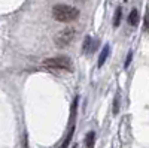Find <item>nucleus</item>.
Instances as JSON below:
<instances>
[{
  "mask_svg": "<svg viewBox=\"0 0 149 148\" xmlns=\"http://www.w3.org/2000/svg\"><path fill=\"white\" fill-rule=\"evenodd\" d=\"M79 17V9L73 8L69 5H55L52 8V18L60 22H72L78 20Z\"/></svg>",
  "mask_w": 149,
  "mask_h": 148,
  "instance_id": "f257e3e1",
  "label": "nucleus"
},
{
  "mask_svg": "<svg viewBox=\"0 0 149 148\" xmlns=\"http://www.w3.org/2000/svg\"><path fill=\"white\" fill-rule=\"evenodd\" d=\"M74 38H76V30L72 29V27H66V29L60 30V32L55 34L54 43H55L57 48L64 49V48H67V46L74 41Z\"/></svg>",
  "mask_w": 149,
  "mask_h": 148,
  "instance_id": "f03ea898",
  "label": "nucleus"
},
{
  "mask_svg": "<svg viewBox=\"0 0 149 148\" xmlns=\"http://www.w3.org/2000/svg\"><path fill=\"white\" fill-rule=\"evenodd\" d=\"M43 66L49 69H58V70H72V60L66 55H58V57H51L43 60Z\"/></svg>",
  "mask_w": 149,
  "mask_h": 148,
  "instance_id": "7ed1b4c3",
  "label": "nucleus"
},
{
  "mask_svg": "<svg viewBox=\"0 0 149 148\" xmlns=\"http://www.w3.org/2000/svg\"><path fill=\"white\" fill-rule=\"evenodd\" d=\"M97 39H93L91 36H86V38L84 39V43H82V53L84 54H91L94 49L97 48Z\"/></svg>",
  "mask_w": 149,
  "mask_h": 148,
  "instance_id": "20e7f679",
  "label": "nucleus"
},
{
  "mask_svg": "<svg viewBox=\"0 0 149 148\" xmlns=\"http://www.w3.org/2000/svg\"><path fill=\"white\" fill-rule=\"evenodd\" d=\"M128 24L131 27H137L139 26V21H140V17H139V11L137 9H133L130 12V15H128Z\"/></svg>",
  "mask_w": 149,
  "mask_h": 148,
  "instance_id": "39448f33",
  "label": "nucleus"
},
{
  "mask_svg": "<svg viewBox=\"0 0 149 148\" xmlns=\"http://www.w3.org/2000/svg\"><path fill=\"white\" fill-rule=\"evenodd\" d=\"M109 51H110L109 45H104L103 49H102V53H100V57H98V61H97V66H98V67H102V66L104 65V61H106V58H107V55H109Z\"/></svg>",
  "mask_w": 149,
  "mask_h": 148,
  "instance_id": "423d86ee",
  "label": "nucleus"
},
{
  "mask_svg": "<svg viewBox=\"0 0 149 148\" xmlns=\"http://www.w3.org/2000/svg\"><path fill=\"white\" fill-rule=\"evenodd\" d=\"M94 144H95V132H88L85 136V147L94 148Z\"/></svg>",
  "mask_w": 149,
  "mask_h": 148,
  "instance_id": "0eeeda50",
  "label": "nucleus"
},
{
  "mask_svg": "<svg viewBox=\"0 0 149 148\" xmlns=\"http://www.w3.org/2000/svg\"><path fill=\"white\" fill-rule=\"evenodd\" d=\"M119 105H121V94L116 93L115 94V99H113V115H118L119 114Z\"/></svg>",
  "mask_w": 149,
  "mask_h": 148,
  "instance_id": "6e6552de",
  "label": "nucleus"
},
{
  "mask_svg": "<svg viewBox=\"0 0 149 148\" xmlns=\"http://www.w3.org/2000/svg\"><path fill=\"white\" fill-rule=\"evenodd\" d=\"M121 15H122V9H121V8H116L115 15H113V27H118V26H119V22H121Z\"/></svg>",
  "mask_w": 149,
  "mask_h": 148,
  "instance_id": "1a4fd4ad",
  "label": "nucleus"
},
{
  "mask_svg": "<svg viewBox=\"0 0 149 148\" xmlns=\"http://www.w3.org/2000/svg\"><path fill=\"white\" fill-rule=\"evenodd\" d=\"M73 130H74V126H72V129H70L69 135L66 136V139H64L63 145H61V148H67V147H69V144H70V139H72V135H73Z\"/></svg>",
  "mask_w": 149,
  "mask_h": 148,
  "instance_id": "9d476101",
  "label": "nucleus"
},
{
  "mask_svg": "<svg viewBox=\"0 0 149 148\" xmlns=\"http://www.w3.org/2000/svg\"><path fill=\"white\" fill-rule=\"evenodd\" d=\"M143 30L149 33V9H146V15H145V24H143Z\"/></svg>",
  "mask_w": 149,
  "mask_h": 148,
  "instance_id": "9b49d317",
  "label": "nucleus"
},
{
  "mask_svg": "<svg viewBox=\"0 0 149 148\" xmlns=\"http://www.w3.org/2000/svg\"><path fill=\"white\" fill-rule=\"evenodd\" d=\"M133 60V51H128V54H127V58H125V63H124V67H128L130 66V61Z\"/></svg>",
  "mask_w": 149,
  "mask_h": 148,
  "instance_id": "f8f14e48",
  "label": "nucleus"
},
{
  "mask_svg": "<svg viewBox=\"0 0 149 148\" xmlns=\"http://www.w3.org/2000/svg\"><path fill=\"white\" fill-rule=\"evenodd\" d=\"M74 2H76V3H85L86 0H74Z\"/></svg>",
  "mask_w": 149,
  "mask_h": 148,
  "instance_id": "ddd939ff",
  "label": "nucleus"
},
{
  "mask_svg": "<svg viewBox=\"0 0 149 148\" xmlns=\"http://www.w3.org/2000/svg\"><path fill=\"white\" fill-rule=\"evenodd\" d=\"M124 2H127V0H124Z\"/></svg>",
  "mask_w": 149,
  "mask_h": 148,
  "instance_id": "4468645a",
  "label": "nucleus"
}]
</instances>
